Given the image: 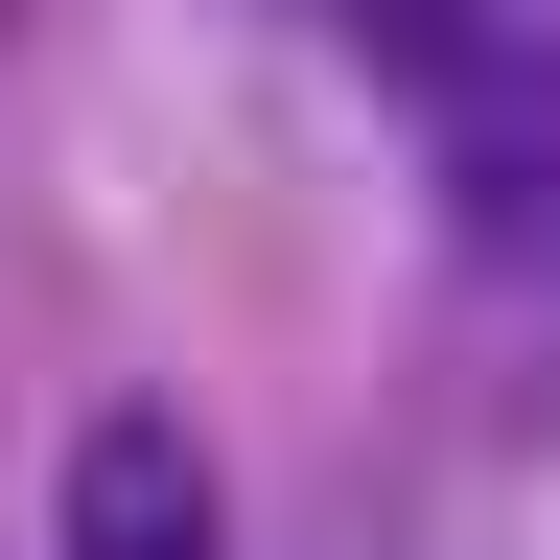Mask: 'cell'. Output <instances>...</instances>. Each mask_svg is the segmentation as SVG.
<instances>
[{
	"label": "cell",
	"instance_id": "obj_2",
	"mask_svg": "<svg viewBox=\"0 0 560 560\" xmlns=\"http://www.w3.org/2000/svg\"><path fill=\"white\" fill-rule=\"evenodd\" d=\"M47 560H234L210 420L187 397H94V420H70V490H47Z\"/></svg>",
	"mask_w": 560,
	"mask_h": 560
},
{
	"label": "cell",
	"instance_id": "obj_1",
	"mask_svg": "<svg viewBox=\"0 0 560 560\" xmlns=\"http://www.w3.org/2000/svg\"><path fill=\"white\" fill-rule=\"evenodd\" d=\"M397 140H420V187L467 210V257L560 280V47H514V24H444V0H397Z\"/></svg>",
	"mask_w": 560,
	"mask_h": 560
}]
</instances>
